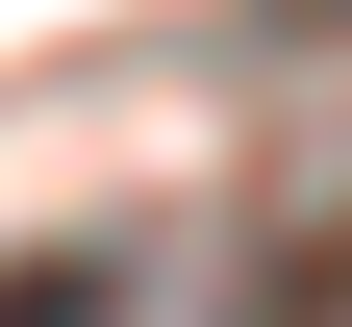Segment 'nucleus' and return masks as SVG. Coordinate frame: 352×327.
<instances>
[{"instance_id":"obj_1","label":"nucleus","mask_w":352,"mask_h":327,"mask_svg":"<svg viewBox=\"0 0 352 327\" xmlns=\"http://www.w3.org/2000/svg\"><path fill=\"white\" fill-rule=\"evenodd\" d=\"M101 302H126L101 252H51V277H0V327H101Z\"/></svg>"}]
</instances>
